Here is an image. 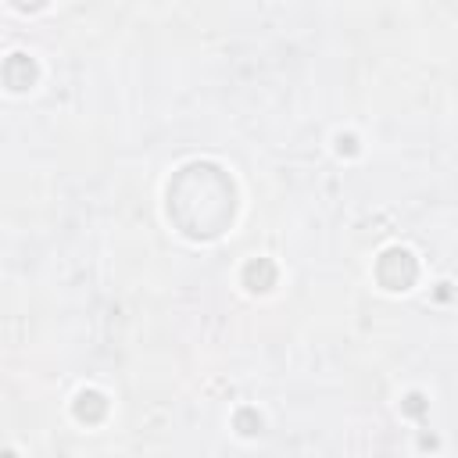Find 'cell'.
I'll return each mask as SVG.
<instances>
[{
	"label": "cell",
	"instance_id": "5",
	"mask_svg": "<svg viewBox=\"0 0 458 458\" xmlns=\"http://www.w3.org/2000/svg\"><path fill=\"white\" fill-rule=\"evenodd\" d=\"M243 286L254 290V293H265L276 286V265L268 258H254L243 265Z\"/></svg>",
	"mask_w": 458,
	"mask_h": 458
},
{
	"label": "cell",
	"instance_id": "3",
	"mask_svg": "<svg viewBox=\"0 0 458 458\" xmlns=\"http://www.w3.org/2000/svg\"><path fill=\"white\" fill-rule=\"evenodd\" d=\"M0 79H4V86H7V89L25 93L29 86H36L39 68H36V61H32L29 54H11V57L0 64Z\"/></svg>",
	"mask_w": 458,
	"mask_h": 458
},
{
	"label": "cell",
	"instance_id": "6",
	"mask_svg": "<svg viewBox=\"0 0 458 458\" xmlns=\"http://www.w3.org/2000/svg\"><path fill=\"white\" fill-rule=\"evenodd\" d=\"M233 422H236V429H240L243 437H250V433H258V429H261V415H258L254 408H240Z\"/></svg>",
	"mask_w": 458,
	"mask_h": 458
},
{
	"label": "cell",
	"instance_id": "1",
	"mask_svg": "<svg viewBox=\"0 0 458 458\" xmlns=\"http://www.w3.org/2000/svg\"><path fill=\"white\" fill-rule=\"evenodd\" d=\"M165 208L182 236L215 240L236 218V182L215 161H190L172 175Z\"/></svg>",
	"mask_w": 458,
	"mask_h": 458
},
{
	"label": "cell",
	"instance_id": "7",
	"mask_svg": "<svg viewBox=\"0 0 458 458\" xmlns=\"http://www.w3.org/2000/svg\"><path fill=\"white\" fill-rule=\"evenodd\" d=\"M14 11H39V7H47V0H7Z\"/></svg>",
	"mask_w": 458,
	"mask_h": 458
},
{
	"label": "cell",
	"instance_id": "2",
	"mask_svg": "<svg viewBox=\"0 0 458 458\" xmlns=\"http://www.w3.org/2000/svg\"><path fill=\"white\" fill-rule=\"evenodd\" d=\"M376 279L379 286L401 293V290H411L415 279H419V261L408 247H386L379 258H376Z\"/></svg>",
	"mask_w": 458,
	"mask_h": 458
},
{
	"label": "cell",
	"instance_id": "4",
	"mask_svg": "<svg viewBox=\"0 0 458 458\" xmlns=\"http://www.w3.org/2000/svg\"><path fill=\"white\" fill-rule=\"evenodd\" d=\"M72 411H75V419H79V422L97 426V422L107 415V397H104L100 390H79V397H75Z\"/></svg>",
	"mask_w": 458,
	"mask_h": 458
}]
</instances>
